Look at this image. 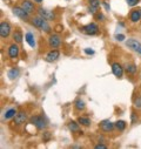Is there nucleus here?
<instances>
[{"label": "nucleus", "mask_w": 141, "mask_h": 149, "mask_svg": "<svg viewBox=\"0 0 141 149\" xmlns=\"http://www.w3.org/2000/svg\"><path fill=\"white\" fill-rule=\"evenodd\" d=\"M47 21H48V20H46L45 18H43V17H40V15L33 17V18L31 19V22H32V25H33L34 27L39 28L40 31H44L45 33H51V32H52V28H51V26H50V24H48Z\"/></svg>", "instance_id": "obj_1"}, {"label": "nucleus", "mask_w": 141, "mask_h": 149, "mask_svg": "<svg viewBox=\"0 0 141 149\" xmlns=\"http://www.w3.org/2000/svg\"><path fill=\"white\" fill-rule=\"evenodd\" d=\"M29 121H31V123H32L35 128L39 129V130H43V129H45V128L47 127V122H46V120H45V118H44L43 115L32 116V118L29 119Z\"/></svg>", "instance_id": "obj_2"}, {"label": "nucleus", "mask_w": 141, "mask_h": 149, "mask_svg": "<svg viewBox=\"0 0 141 149\" xmlns=\"http://www.w3.org/2000/svg\"><path fill=\"white\" fill-rule=\"evenodd\" d=\"M79 29H80L84 34H86V35H95V34L99 32V28H98L96 24H94V22H91V24H88V25H86V26H82V27H80Z\"/></svg>", "instance_id": "obj_3"}, {"label": "nucleus", "mask_w": 141, "mask_h": 149, "mask_svg": "<svg viewBox=\"0 0 141 149\" xmlns=\"http://www.w3.org/2000/svg\"><path fill=\"white\" fill-rule=\"evenodd\" d=\"M12 12H13V14L15 17H18L19 19H21L24 21H27L29 19V13H27L21 6H14L12 8Z\"/></svg>", "instance_id": "obj_4"}, {"label": "nucleus", "mask_w": 141, "mask_h": 149, "mask_svg": "<svg viewBox=\"0 0 141 149\" xmlns=\"http://www.w3.org/2000/svg\"><path fill=\"white\" fill-rule=\"evenodd\" d=\"M11 32H12V27H11L10 22L3 21L1 24H0V36H1V39L8 38Z\"/></svg>", "instance_id": "obj_5"}, {"label": "nucleus", "mask_w": 141, "mask_h": 149, "mask_svg": "<svg viewBox=\"0 0 141 149\" xmlns=\"http://www.w3.org/2000/svg\"><path fill=\"white\" fill-rule=\"evenodd\" d=\"M38 13H39V15L40 17H43V18H45L46 20H55V13H54V11H52V10H46V8H43V7H39L38 8Z\"/></svg>", "instance_id": "obj_6"}, {"label": "nucleus", "mask_w": 141, "mask_h": 149, "mask_svg": "<svg viewBox=\"0 0 141 149\" xmlns=\"http://www.w3.org/2000/svg\"><path fill=\"white\" fill-rule=\"evenodd\" d=\"M126 46L128 48H131L132 51H134V52H136V53H139L141 55V44L136 39H128L126 41Z\"/></svg>", "instance_id": "obj_7"}, {"label": "nucleus", "mask_w": 141, "mask_h": 149, "mask_svg": "<svg viewBox=\"0 0 141 149\" xmlns=\"http://www.w3.org/2000/svg\"><path fill=\"white\" fill-rule=\"evenodd\" d=\"M48 45L52 48H59L61 46V38L58 34H51L48 38Z\"/></svg>", "instance_id": "obj_8"}, {"label": "nucleus", "mask_w": 141, "mask_h": 149, "mask_svg": "<svg viewBox=\"0 0 141 149\" xmlns=\"http://www.w3.org/2000/svg\"><path fill=\"white\" fill-rule=\"evenodd\" d=\"M112 73L114 74V77L121 79L124 77V67L119 62H113L112 63Z\"/></svg>", "instance_id": "obj_9"}, {"label": "nucleus", "mask_w": 141, "mask_h": 149, "mask_svg": "<svg viewBox=\"0 0 141 149\" xmlns=\"http://www.w3.org/2000/svg\"><path fill=\"white\" fill-rule=\"evenodd\" d=\"M20 6L29 14H33L35 12V6L33 4V1H31V0H22V1L20 3Z\"/></svg>", "instance_id": "obj_10"}, {"label": "nucleus", "mask_w": 141, "mask_h": 149, "mask_svg": "<svg viewBox=\"0 0 141 149\" xmlns=\"http://www.w3.org/2000/svg\"><path fill=\"white\" fill-rule=\"evenodd\" d=\"M99 127H100V129H101L103 133H111V132H113L115 125L112 123V122L108 121V120H103V121H101V123H100Z\"/></svg>", "instance_id": "obj_11"}, {"label": "nucleus", "mask_w": 141, "mask_h": 149, "mask_svg": "<svg viewBox=\"0 0 141 149\" xmlns=\"http://www.w3.org/2000/svg\"><path fill=\"white\" fill-rule=\"evenodd\" d=\"M27 120V114L25 113V111H18V113L15 114V116L13 118V121L17 126H20V125H24Z\"/></svg>", "instance_id": "obj_12"}, {"label": "nucleus", "mask_w": 141, "mask_h": 149, "mask_svg": "<svg viewBox=\"0 0 141 149\" xmlns=\"http://www.w3.org/2000/svg\"><path fill=\"white\" fill-rule=\"evenodd\" d=\"M100 1L99 0H88V12L93 15H95L99 12Z\"/></svg>", "instance_id": "obj_13"}, {"label": "nucleus", "mask_w": 141, "mask_h": 149, "mask_svg": "<svg viewBox=\"0 0 141 149\" xmlns=\"http://www.w3.org/2000/svg\"><path fill=\"white\" fill-rule=\"evenodd\" d=\"M8 56L11 58V59H15V58H18L19 56V46H18V44L17 42H14V44H11L10 45V47H8Z\"/></svg>", "instance_id": "obj_14"}, {"label": "nucleus", "mask_w": 141, "mask_h": 149, "mask_svg": "<svg viewBox=\"0 0 141 149\" xmlns=\"http://www.w3.org/2000/svg\"><path fill=\"white\" fill-rule=\"evenodd\" d=\"M59 56H60V52L58 49H52V51H50L46 54V58L45 59L48 62H54V61H57L59 59Z\"/></svg>", "instance_id": "obj_15"}, {"label": "nucleus", "mask_w": 141, "mask_h": 149, "mask_svg": "<svg viewBox=\"0 0 141 149\" xmlns=\"http://www.w3.org/2000/svg\"><path fill=\"white\" fill-rule=\"evenodd\" d=\"M68 129L72 132V133H79L80 135L82 134V130H80V123L77 121H73V120H70L68 122Z\"/></svg>", "instance_id": "obj_16"}, {"label": "nucleus", "mask_w": 141, "mask_h": 149, "mask_svg": "<svg viewBox=\"0 0 141 149\" xmlns=\"http://www.w3.org/2000/svg\"><path fill=\"white\" fill-rule=\"evenodd\" d=\"M141 19V13H140V10H133L129 14V20L135 24V22H139Z\"/></svg>", "instance_id": "obj_17"}, {"label": "nucleus", "mask_w": 141, "mask_h": 149, "mask_svg": "<svg viewBox=\"0 0 141 149\" xmlns=\"http://www.w3.org/2000/svg\"><path fill=\"white\" fill-rule=\"evenodd\" d=\"M25 40H26V42L28 44L29 47H32V48L35 47V40H34V35H33L32 32H27L25 34Z\"/></svg>", "instance_id": "obj_18"}, {"label": "nucleus", "mask_w": 141, "mask_h": 149, "mask_svg": "<svg viewBox=\"0 0 141 149\" xmlns=\"http://www.w3.org/2000/svg\"><path fill=\"white\" fill-rule=\"evenodd\" d=\"M125 70H126V73L131 74V75H134V74L138 72V67H136L135 63L131 62V63H127V65L125 66Z\"/></svg>", "instance_id": "obj_19"}, {"label": "nucleus", "mask_w": 141, "mask_h": 149, "mask_svg": "<svg viewBox=\"0 0 141 149\" xmlns=\"http://www.w3.org/2000/svg\"><path fill=\"white\" fill-rule=\"evenodd\" d=\"M12 36H13V40H14V42H17V44H20V42L22 41V39H24L22 32H21L20 29H17V31H14Z\"/></svg>", "instance_id": "obj_20"}, {"label": "nucleus", "mask_w": 141, "mask_h": 149, "mask_svg": "<svg viewBox=\"0 0 141 149\" xmlns=\"http://www.w3.org/2000/svg\"><path fill=\"white\" fill-rule=\"evenodd\" d=\"M18 113L17 109L15 108H10L5 111V114H4V119L5 120H10V119H13L15 116V114Z\"/></svg>", "instance_id": "obj_21"}, {"label": "nucleus", "mask_w": 141, "mask_h": 149, "mask_svg": "<svg viewBox=\"0 0 141 149\" xmlns=\"http://www.w3.org/2000/svg\"><path fill=\"white\" fill-rule=\"evenodd\" d=\"M19 74H20V70H19L18 68H12V69L8 70L7 77H8L11 80H14V79H17V78L19 77Z\"/></svg>", "instance_id": "obj_22"}, {"label": "nucleus", "mask_w": 141, "mask_h": 149, "mask_svg": "<svg viewBox=\"0 0 141 149\" xmlns=\"http://www.w3.org/2000/svg\"><path fill=\"white\" fill-rule=\"evenodd\" d=\"M78 122L84 127H89L91 126V120L88 118H85V116H79L78 118Z\"/></svg>", "instance_id": "obj_23"}, {"label": "nucleus", "mask_w": 141, "mask_h": 149, "mask_svg": "<svg viewBox=\"0 0 141 149\" xmlns=\"http://www.w3.org/2000/svg\"><path fill=\"white\" fill-rule=\"evenodd\" d=\"M74 107H75V109L77 110H84L85 108H86V104H85V102L81 100V99H78L75 102H74Z\"/></svg>", "instance_id": "obj_24"}, {"label": "nucleus", "mask_w": 141, "mask_h": 149, "mask_svg": "<svg viewBox=\"0 0 141 149\" xmlns=\"http://www.w3.org/2000/svg\"><path fill=\"white\" fill-rule=\"evenodd\" d=\"M126 126H127V123H126L124 120H119V121L115 122V128H117L119 132H124V130L126 129Z\"/></svg>", "instance_id": "obj_25"}, {"label": "nucleus", "mask_w": 141, "mask_h": 149, "mask_svg": "<svg viewBox=\"0 0 141 149\" xmlns=\"http://www.w3.org/2000/svg\"><path fill=\"white\" fill-rule=\"evenodd\" d=\"M52 139V133L51 132H44L43 133V141L44 142H48Z\"/></svg>", "instance_id": "obj_26"}, {"label": "nucleus", "mask_w": 141, "mask_h": 149, "mask_svg": "<svg viewBox=\"0 0 141 149\" xmlns=\"http://www.w3.org/2000/svg\"><path fill=\"white\" fill-rule=\"evenodd\" d=\"M134 106L136 108H141V95H138L136 99L134 100Z\"/></svg>", "instance_id": "obj_27"}, {"label": "nucleus", "mask_w": 141, "mask_h": 149, "mask_svg": "<svg viewBox=\"0 0 141 149\" xmlns=\"http://www.w3.org/2000/svg\"><path fill=\"white\" fill-rule=\"evenodd\" d=\"M139 1H140V0H126L127 5H128V6H131V7H133V6H136V5L139 4Z\"/></svg>", "instance_id": "obj_28"}, {"label": "nucleus", "mask_w": 141, "mask_h": 149, "mask_svg": "<svg viewBox=\"0 0 141 149\" xmlns=\"http://www.w3.org/2000/svg\"><path fill=\"white\" fill-rule=\"evenodd\" d=\"M115 39H117L118 41H124V40L126 39V36H125L124 34H117V35H115Z\"/></svg>", "instance_id": "obj_29"}, {"label": "nucleus", "mask_w": 141, "mask_h": 149, "mask_svg": "<svg viewBox=\"0 0 141 149\" xmlns=\"http://www.w3.org/2000/svg\"><path fill=\"white\" fill-rule=\"evenodd\" d=\"M94 148L95 149H106V148H107V146L103 144V143H98V144H95Z\"/></svg>", "instance_id": "obj_30"}, {"label": "nucleus", "mask_w": 141, "mask_h": 149, "mask_svg": "<svg viewBox=\"0 0 141 149\" xmlns=\"http://www.w3.org/2000/svg\"><path fill=\"white\" fill-rule=\"evenodd\" d=\"M95 17H96V19H98V20H100V21H103V20H105L103 14H102V13H100V12H98V13L95 14Z\"/></svg>", "instance_id": "obj_31"}, {"label": "nucleus", "mask_w": 141, "mask_h": 149, "mask_svg": "<svg viewBox=\"0 0 141 149\" xmlns=\"http://www.w3.org/2000/svg\"><path fill=\"white\" fill-rule=\"evenodd\" d=\"M85 53H86V54H89V55H93L95 52H94L93 49H91V48H85Z\"/></svg>", "instance_id": "obj_32"}, {"label": "nucleus", "mask_w": 141, "mask_h": 149, "mask_svg": "<svg viewBox=\"0 0 141 149\" xmlns=\"http://www.w3.org/2000/svg\"><path fill=\"white\" fill-rule=\"evenodd\" d=\"M102 5H103V7L106 8V11H110V10H111V7H110V5H108L107 3H106V1H103V3H102Z\"/></svg>", "instance_id": "obj_33"}, {"label": "nucleus", "mask_w": 141, "mask_h": 149, "mask_svg": "<svg viewBox=\"0 0 141 149\" xmlns=\"http://www.w3.org/2000/svg\"><path fill=\"white\" fill-rule=\"evenodd\" d=\"M135 120H136V118H135V114H134V113H132V122L134 123V122H135Z\"/></svg>", "instance_id": "obj_34"}, {"label": "nucleus", "mask_w": 141, "mask_h": 149, "mask_svg": "<svg viewBox=\"0 0 141 149\" xmlns=\"http://www.w3.org/2000/svg\"><path fill=\"white\" fill-rule=\"evenodd\" d=\"M34 3H37V4H41L43 3V0H33Z\"/></svg>", "instance_id": "obj_35"}, {"label": "nucleus", "mask_w": 141, "mask_h": 149, "mask_svg": "<svg viewBox=\"0 0 141 149\" xmlns=\"http://www.w3.org/2000/svg\"><path fill=\"white\" fill-rule=\"evenodd\" d=\"M140 13H141V10H140Z\"/></svg>", "instance_id": "obj_36"}]
</instances>
